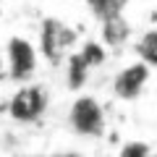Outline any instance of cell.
I'll return each instance as SVG.
<instances>
[{"instance_id":"30bf717a","label":"cell","mask_w":157,"mask_h":157,"mask_svg":"<svg viewBox=\"0 0 157 157\" xmlns=\"http://www.w3.org/2000/svg\"><path fill=\"white\" fill-rule=\"evenodd\" d=\"M81 58H84L86 63H89V68H94V66H100V63H105V45L102 42H84V47H81Z\"/></svg>"},{"instance_id":"8992f818","label":"cell","mask_w":157,"mask_h":157,"mask_svg":"<svg viewBox=\"0 0 157 157\" xmlns=\"http://www.w3.org/2000/svg\"><path fill=\"white\" fill-rule=\"evenodd\" d=\"M131 39V26L123 16L102 21V45L105 47H123Z\"/></svg>"},{"instance_id":"ba28073f","label":"cell","mask_w":157,"mask_h":157,"mask_svg":"<svg viewBox=\"0 0 157 157\" xmlns=\"http://www.w3.org/2000/svg\"><path fill=\"white\" fill-rule=\"evenodd\" d=\"M86 6H89V11H92L94 18H100V21H110V18L123 16L128 0H86Z\"/></svg>"},{"instance_id":"5bb4252c","label":"cell","mask_w":157,"mask_h":157,"mask_svg":"<svg viewBox=\"0 0 157 157\" xmlns=\"http://www.w3.org/2000/svg\"><path fill=\"white\" fill-rule=\"evenodd\" d=\"M21 157H32V155H21Z\"/></svg>"},{"instance_id":"277c9868","label":"cell","mask_w":157,"mask_h":157,"mask_svg":"<svg viewBox=\"0 0 157 157\" xmlns=\"http://www.w3.org/2000/svg\"><path fill=\"white\" fill-rule=\"evenodd\" d=\"M6 63H8V76L16 84H26L34 76L39 63V50L29 42L26 37H11L6 42Z\"/></svg>"},{"instance_id":"5b68a950","label":"cell","mask_w":157,"mask_h":157,"mask_svg":"<svg viewBox=\"0 0 157 157\" xmlns=\"http://www.w3.org/2000/svg\"><path fill=\"white\" fill-rule=\"evenodd\" d=\"M149 73H152V68L147 66L144 60H136V63L123 66L115 76H113V84H110L113 94H115L118 100H123V102L136 100V97L144 92L147 81H149Z\"/></svg>"},{"instance_id":"3957f363","label":"cell","mask_w":157,"mask_h":157,"mask_svg":"<svg viewBox=\"0 0 157 157\" xmlns=\"http://www.w3.org/2000/svg\"><path fill=\"white\" fill-rule=\"evenodd\" d=\"M6 110L16 123H34L47 110V92L37 84H24L11 94Z\"/></svg>"},{"instance_id":"7a4b0ae2","label":"cell","mask_w":157,"mask_h":157,"mask_svg":"<svg viewBox=\"0 0 157 157\" xmlns=\"http://www.w3.org/2000/svg\"><path fill=\"white\" fill-rule=\"evenodd\" d=\"M76 47V32L60 18H45L39 26V52L47 63L60 66L71 58V50Z\"/></svg>"},{"instance_id":"7c38bea8","label":"cell","mask_w":157,"mask_h":157,"mask_svg":"<svg viewBox=\"0 0 157 157\" xmlns=\"http://www.w3.org/2000/svg\"><path fill=\"white\" fill-rule=\"evenodd\" d=\"M3 78H11L8 76V63H6V58H0V81Z\"/></svg>"},{"instance_id":"52a82bcc","label":"cell","mask_w":157,"mask_h":157,"mask_svg":"<svg viewBox=\"0 0 157 157\" xmlns=\"http://www.w3.org/2000/svg\"><path fill=\"white\" fill-rule=\"evenodd\" d=\"M66 84L71 89H78V86L86 84V76H89V63L81 58V52H73L66 63Z\"/></svg>"},{"instance_id":"4fadbf2b","label":"cell","mask_w":157,"mask_h":157,"mask_svg":"<svg viewBox=\"0 0 157 157\" xmlns=\"http://www.w3.org/2000/svg\"><path fill=\"white\" fill-rule=\"evenodd\" d=\"M55 157H84V155H78V152H63V155H55Z\"/></svg>"},{"instance_id":"9c48e42d","label":"cell","mask_w":157,"mask_h":157,"mask_svg":"<svg viewBox=\"0 0 157 157\" xmlns=\"http://www.w3.org/2000/svg\"><path fill=\"white\" fill-rule=\"evenodd\" d=\"M136 55L139 60H144L147 66H157V32H147L144 37L136 42Z\"/></svg>"},{"instance_id":"6da1fadb","label":"cell","mask_w":157,"mask_h":157,"mask_svg":"<svg viewBox=\"0 0 157 157\" xmlns=\"http://www.w3.org/2000/svg\"><path fill=\"white\" fill-rule=\"evenodd\" d=\"M66 121H68V128L76 136H84V139H100V136H105V128H107L105 107L92 94H78L68 107Z\"/></svg>"},{"instance_id":"8fae6325","label":"cell","mask_w":157,"mask_h":157,"mask_svg":"<svg viewBox=\"0 0 157 157\" xmlns=\"http://www.w3.org/2000/svg\"><path fill=\"white\" fill-rule=\"evenodd\" d=\"M118 157H152V152H149V147L141 144V141H128V144L121 147Z\"/></svg>"}]
</instances>
